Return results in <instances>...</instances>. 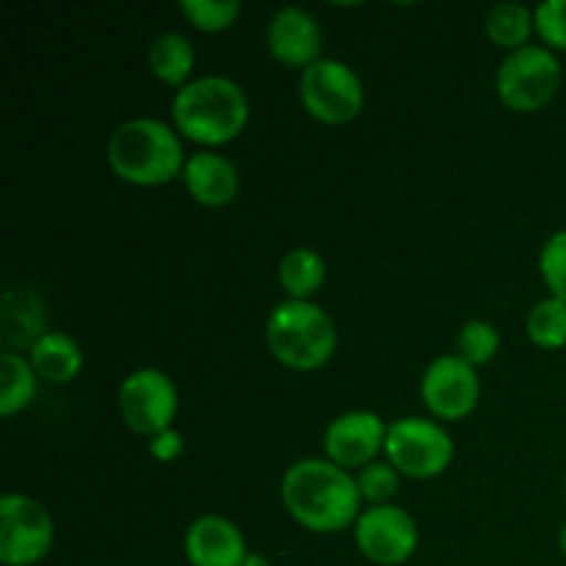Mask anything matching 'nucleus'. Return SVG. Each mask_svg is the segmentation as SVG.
I'll list each match as a JSON object with an SVG mask.
<instances>
[{"mask_svg":"<svg viewBox=\"0 0 566 566\" xmlns=\"http://www.w3.org/2000/svg\"><path fill=\"white\" fill-rule=\"evenodd\" d=\"M398 486H401V473L387 459L385 462L376 459L368 468L357 470L359 497L368 506H387V503H392V497L398 495Z\"/></svg>","mask_w":566,"mask_h":566,"instance_id":"25","label":"nucleus"},{"mask_svg":"<svg viewBox=\"0 0 566 566\" xmlns=\"http://www.w3.org/2000/svg\"><path fill=\"white\" fill-rule=\"evenodd\" d=\"M484 31L486 39H490L495 48L509 50V53H514V50L520 48H528L531 36L536 33L534 11L525 3H514V0L495 3L486 11Z\"/></svg>","mask_w":566,"mask_h":566,"instance_id":"20","label":"nucleus"},{"mask_svg":"<svg viewBox=\"0 0 566 566\" xmlns=\"http://www.w3.org/2000/svg\"><path fill=\"white\" fill-rule=\"evenodd\" d=\"M357 551L376 566H401L418 553L420 528L407 509L387 503L368 506L354 525Z\"/></svg>","mask_w":566,"mask_h":566,"instance_id":"11","label":"nucleus"},{"mask_svg":"<svg viewBox=\"0 0 566 566\" xmlns=\"http://www.w3.org/2000/svg\"><path fill=\"white\" fill-rule=\"evenodd\" d=\"M280 497L285 512L313 534H340L363 514L357 475L329 459L293 462L282 475Z\"/></svg>","mask_w":566,"mask_h":566,"instance_id":"1","label":"nucleus"},{"mask_svg":"<svg viewBox=\"0 0 566 566\" xmlns=\"http://www.w3.org/2000/svg\"><path fill=\"white\" fill-rule=\"evenodd\" d=\"M28 363L36 370V376L48 385H66L75 379L83 368V352L77 340L66 332L50 329L36 346L28 352Z\"/></svg>","mask_w":566,"mask_h":566,"instance_id":"17","label":"nucleus"},{"mask_svg":"<svg viewBox=\"0 0 566 566\" xmlns=\"http://www.w3.org/2000/svg\"><path fill=\"white\" fill-rule=\"evenodd\" d=\"M116 403L127 429L142 437H155L175 426L180 392L164 370L138 368L122 379Z\"/></svg>","mask_w":566,"mask_h":566,"instance_id":"9","label":"nucleus"},{"mask_svg":"<svg viewBox=\"0 0 566 566\" xmlns=\"http://www.w3.org/2000/svg\"><path fill=\"white\" fill-rule=\"evenodd\" d=\"M385 459L407 479H437L453 462V437L440 420L407 415L387 429Z\"/></svg>","mask_w":566,"mask_h":566,"instance_id":"7","label":"nucleus"},{"mask_svg":"<svg viewBox=\"0 0 566 566\" xmlns=\"http://www.w3.org/2000/svg\"><path fill=\"white\" fill-rule=\"evenodd\" d=\"M182 182L193 202L202 208H227L241 191V171L227 155L216 149H197L188 155Z\"/></svg>","mask_w":566,"mask_h":566,"instance_id":"15","label":"nucleus"},{"mask_svg":"<svg viewBox=\"0 0 566 566\" xmlns=\"http://www.w3.org/2000/svg\"><path fill=\"white\" fill-rule=\"evenodd\" d=\"M182 448H186V440H182L180 431L171 426V429L160 431V434L149 437V457L158 459V462H175V459L182 457Z\"/></svg>","mask_w":566,"mask_h":566,"instance_id":"28","label":"nucleus"},{"mask_svg":"<svg viewBox=\"0 0 566 566\" xmlns=\"http://www.w3.org/2000/svg\"><path fill=\"white\" fill-rule=\"evenodd\" d=\"M562 61L545 44H528L501 61L495 75L497 99L509 111L534 114L551 105L562 88Z\"/></svg>","mask_w":566,"mask_h":566,"instance_id":"5","label":"nucleus"},{"mask_svg":"<svg viewBox=\"0 0 566 566\" xmlns=\"http://www.w3.org/2000/svg\"><path fill=\"white\" fill-rule=\"evenodd\" d=\"M387 429L390 426L381 420V415L370 409H352V412L337 415L324 431L326 459L348 473L368 468L379 459V453H385Z\"/></svg>","mask_w":566,"mask_h":566,"instance_id":"12","label":"nucleus"},{"mask_svg":"<svg viewBox=\"0 0 566 566\" xmlns=\"http://www.w3.org/2000/svg\"><path fill=\"white\" fill-rule=\"evenodd\" d=\"M528 340L545 352H558L566 346V302L556 296H547L531 307L525 321Z\"/></svg>","mask_w":566,"mask_h":566,"instance_id":"22","label":"nucleus"},{"mask_svg":"<svg viewBox=\"0 0 566 566\" xmlns=\"http://www.w3.org/2000/svg\"><path fill=\"white\" fill-rule=\"evenodd\" d=\"M536 36L553 53H566V0H542L534 9Z\"/></svg>","mask_w":566,"mask_h":566,"instance_id":"27","label":"nucleus"},{"mask_svg":"<svg viewBox=\"0 0 566 566\" xmlns=\"http://www.w3.org/2000/svg\"><path fill=\"white\" fill-rule=\"evenodd\" d=\"M249 97L227 75H199L175 92L171 122L180 136L205 149L235 142L249 125Z\"/></svg>","mask_w":566,"mask_h":566,"instance_id":"2","label":"nucleus"},{"mask_svg":"<svg viewBox=\"0 0 566 566\" xmlns=\"http://www.w3.org/2000/svg\"><path fill=\"white\" fill-rule=\"evenodd\" d=\"M420 398L431 418L442 423L470 418L481 401L479 370L459 354H442L420 376Z\"/></svg>","mask_w":566,"mask_h":566,"instance_id":"10","label":"nucleus"},{"mask_svg":"<svg viewBox=\"0 0 566 566\" xmlns=\"http://www.w3.org/2000/svg\"><path fill=\"white\" fill-rule=\"evenodd\" d=\"M105 158L122 182L138 188H158L175 177H182L188 160L182 153L180 133L153 116L122 122L111 133Z\"/></svg>","mask_w":566,"mask_h":566,"instance_id":"3","label":"nucleus"},{"mask_svg":"<svg viewBox=\"0 0 566 566\" xmlns=\"http://www.w3.org/2000/svg\"><path fill=\"white\" fill-rule=\"evenodd\" d=\"M0 326H3L6 352H31L36 340L48 335V313L44 302L31 287H11L0 302Z\"/></svg>","mask_w":566,"mask_h":566,"instance_id":"16","label":"nucleus"},{"mask_svg":"<svg viewBox=\"0 0 566 566\" xmlns=\"http://www.w3.org/2000/svg\"><path fill=\"white\" fill-rule=\"evenodd\" d=\"M564 501H566V473H564Z\"/></svg>","mask_w":566,"mask_h":566,"instance_id":"31","label":"nucleus"},{"mask_svg":"<svg viewBox=\"0 0 566 566\" xmlns=\"http://www.w3.org/2000/svg\"><path fill=\"white\" fill-rule=\"evenodd\" d=\"M539 274L551 296L566 302V230H556L542 243Z\"/></svg>","mask_w":566,"mask_h":566,"instance_id":"26","label":"nucleus"},{"mask_svg":"<svg viewBox=\"0 0 566 566\" xmlns=\"http://www.w3.org/2000/svg\"><path fill=\"white\" fill-rule=\"evenodd\" d=\"M265 346L291 370H318L335 357L337 326L315 302L285 298L265 318Z\"/></svg>","mask_w":566,"mask_h":566,"instance_id":"4","label":"nucleus"},{"mask_svg":"<svg viewBox=\"0 0 566 566\" xmlns=\"http://www.w3.org/2000/svg\"><path fill=\"white\" fill-rule=\"evenodd\" d=\"M147 64L160 83L180 92L186 83L193 81L191 72L197 64V50H193L191 39L182 36V33L164 31L149 42Z\"/></svg>","mask_w":566,"mask_h":566,"instance_id":"18","label":"nucleus"},{"mask_svg":"<svg viewBox=\"0 0 566 566\" xmlns=\"http://www.w3.org/2000/svg\"><path fill=\"white\" fill-rule=\"evenodd\" d=\"M298 99L313 119L340 127L365 108L363 77L340 59H318L298 77Z\"/></svg>","mask_w":566,"mask_h":566,"instance_id":"6","label":"nucleus"},{"mask_svg":"<svg viewBox=\"0 0 566 566\" xmlns=\"http://www.w3.org/2000/svg\"><path fill=\"white\" fill-rule=\"evenodd\" d=\"M180 11L199 31L221 33L235 25L243 6L238 0H182Z\"/></svg>","mask_w":566,"mask_h":566,"instance_id":"24","label":"nucleus"},{"mask_svg":"<svg viewBox=\"0 0 566 566\" xmlns=\"http://www.w3.org/2000/svg\"><path fill=\"white\" fill-rule=\"evenodd\" d=\"M497 352H501V332H497L495 324L484 318H473L462 324L457 335V354L464 363L481 368V365H490L497 357Z\"/></svg>","mask_w":566,"mask_h":566,"instance_id":"23","label":"nucleus"},{"mask_svg":"<svg viewBox=\"0 0 566 566\" xmlns=\"http://www.w3.org/2000/svg\"><path fill=\"white\" fill-rule=\"evenodd\" d=\"M186 558L191 566H243L252 551L247 547V536L221 514H202L186 531Z\"/></svg>","mask_w":566,"mask_h":566,"instance_id":"14","label":"nucleus"},{"mask_svg":"<svg viewBox=\"0 0 566 566\" xmlns=\"http://www.w3.org/2000/svg\"><path fill=\"white\" fill-rule=\"evenodd\" d=\"M265 44L269 53L287 70H307L315 64L324 48V31H321L315 14L302 6H282L265 25Z\"/></svg>","mask_w":566,"mask_h":566,"instance_id":"13","label":"nucleus"},{"mask_svg":"<svg viewBox=\"0 0 566 566\" xmlns=\"http://www.w3.org/2000/svg\"><path fill=\"white\" fill-rule=\"evenodd\" d=\"M276 276H280V285L287 298L313 302V296L326 282V260L315 249L296 247L280 260Z\"/></svg>","mask_w":566,"mask_h":566,"instance_id":"19","label":"nucleus"},{"mask_svg":"<svg viewBox=\"0 0 566 566\" xmlns=\"http://www.w3.org/2000/svg\"><path fill=\"white\" fill-rule=\"evenodd\" d=\"M558 551H562V556L566 558V523L562 525V531H558Z\"/></svg>","mask_w":566,"mask_h":566,"instance_id":"30","label":"nucleus"},{"mask_svg":"<svg viewBox=\"0 0 566 566\" xmlns=\"http://www.w3.org/2000/svg\"><path fill=\"white\" fill-rule=\"evenodd\" d=\"M243 566H271V562L263 556V553H249L247 564H243Z\"/></svg>","mask_w":566,"mask_h":566,"instance_id":"29","label":"nucleus"},{"mask_svg":"<svg viewBox=\"0 0 566 566\" xmlns=\"http://www.w3.org/2000/svg\"><path fill=\"white\" fill-rule=\"evenodd\" d=\"M39 376L22 354H0V415L14 418L36 398Z\"/></svg>","mask_w":566,"mask_h":566,"instance_id":"21","label":"nucleus"},{"mask_svg":"<svg viewBox=\"0 0 566 566\" xmlns=\"http://www.w3.org/2000/svg\"><path fill=\"white\" fill-rule=\"evenodd\" d=\"M55 525L36 497L6 492L0 497V564L36 566L53 551Z\"/></svg>","mask_w":566,"mask_h":566,"instance_id":"8","label":"nucleus"}]
</instances>
